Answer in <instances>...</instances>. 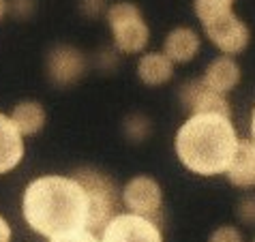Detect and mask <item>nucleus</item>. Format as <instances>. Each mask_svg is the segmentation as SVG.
Returning <instances> with one entry per match:
<instances>
[{
    "mask_svg": "<svg viewBox=\"0 0 255 242\" xmlns=\"http://www.w3.org/2000/svg\"><path fill=\"white\" fill-rule=\"evenodd\" d=\"M22 219L28 230L47 240L86 230V191L73 174L39 176L26 184L22 193Z\"/></svg>",
    "mask_w": 255,
    "mask_h": 242,
    "instance_id": "1",
    "label": "nucleus"
},
{
    "mask_svg": "<svg viewBox=\"0 0 255 242\" xmlns=\"http://www.w3.org/2000/svg\"><path fill=\"white\" fill-rule=\"evenodd\" d=\"M238 144L232 118L223 114H191L174 135V152L182 167L204 178L228 172Z\"/></svg>",
    "mask_w": 255,
    "mask_h": 242,
    "instance_id": "2",
    "label": "nucleus"
},
{
    "mask_svg": "<svg viewBox=\"0 0 255 242\" xmlns=\"http://www.w3.org/2000/svg\"><path fill=\"white\" fill-rule=\"evenodd\" d=\"M73 176L80 180V184L86 191L88 197V225L86 230L93 234H101L105 225L116 215H120V202L123 195L116 187V182L110 178V174L101 172L97 167H80Z\"/></svg>",
    "mask_w": 255,
    "mask_h": 242,
    "instance_id": "3",
    "label": "nucleus"
},
{
    "mask_svg": "<svg viewBox=\"0 0 255 242\" xmlns=\"http://www.w3.org/2000/svg\"><path fill=\"white\" fill-rule=\"evenodd\" d=\"M108 26L112 30V41L120 54H139L150 41V28H148L144 13L135 2L120 0L108 6L105 13Z\"/></svg>",
    "mask_w": 255,
    "mask_h": 242,
    "instance_id": "4",
    "label": "nucleus"
},
{
    "mask_svg": "<svg viewBox=\"0 0 255 242\" xmlns=\"http://www.w3.org/2000/svg\"><path fill=\"white\" fill-rule=\"evenodd\" d=\"M88 58L80 47L69 43L54 45L45 56V75L52 86L71 88L86 75Z\"/></svg>",
    "mask_w": 255,
    "mask_h": 242,
    "instance_id": "5",
    "label": "nucleus"
},
{
    "mask_svg": "<svg viewBox=\"0 0 255 242\" xmlns=\"http://www.w3.org/2000/svg\"><path fill=\"white\" fill-rule=\"evenodd\" d=\"M123 195V204L127 212L133 215L152 219V221H161V212H163V189L161 184L148 174H137L133 176L129 182L125 184V189L120 191Z\"/></svg>",
    "mask_w": 255,
    "mask_h": 242,
    "instance_id": "6",
    "label": "nucleus"
},
{
    "mask_svg": "<svg viewBox=\"0 0 255 242\" xmlns=\"http://www.w3.org/2000/svg\"><path fill=\"white\" fill-rule=\"evenodd\" d=\"M204 34L221 54L236 56L243 54L251 41V30L234 11H228L210 22L202 24Z\"/></svg>",
    "mask_w": 255,
    "mask_h": 242,
    "instance_id": "7",
    "label": "nucleus"
},
{
    "mask_svg": "<svg viewBox=\"0 0 255 242\" xmlns=\"http://www.w3.org/2000/svg\"><path fill=\"white\" fill-rule=\"evenodd\" d=\"M99 238L101 242H163V234L157 221L120 212L105 225Z\"/></svg>",
    "mask_w": 255,
    "mask_h": 242,
    "instance_id": "8",
    "label": "nucleus"
},
{
    "mask_svg": "<svg viewBox=\"0 0 255 242\" xmlns=\"http://www.w3.org/2000/svg\"><path fill=\"white\" fill-rule=\"evenodd\" d=\"M178 99H180L182 108L189 112V116L191 114H223V116L232 118V108L225 95L210 88L202 77L182 84Z\"/></svg>",
    "mask_w": 255,
    "mask_h": 242,
    "instance_id": "9",
    "label": "nucleus"
},
{
    "mask_svg": "<svg viewBox=\"0 0 255 242\" xmlns=\"http://www.w3.org/2000/svg\"><path fill=\"white\" fill-rule=\"evenodd\" d=\"M26 154L24 135L13 124L11 116L0 112V176L11 174L19 167Z\"/></svg>",
    "mask_w": 255,
    "mask_h": 242,
    "instance_id": "10",
    "label": "nucleus"
},
{
    "mask_svg": "<svg viewBox=\"0 0 255 242\" xmlns=\"http://www.w3.org/2000/svg\"><path fill=\"white\" fill-rule=\"evenodd\" d=\"M163 54L174 65H187L200 54V34L189 26H178L167 32L163 41Z\"/></svg>",
    "mask_w": 255,
    "mask_h": 242,
    "instance_id": "11",
    "label": "nucleus"
},
{
    "mask_svg": "<svg viewBox=\"0 0 255 242\" xmlns=\"http://www.w3.org/2000/svg\"><path fill=\"white\" fill-rule=\"evenodd\" d=\"M240 77H243V71H240L238 62L234 60V56L221 54V56H217L215 60L208 62L202 80L206 82L210 88H215L217 92L228 95V92H232L240 84Z\"/></svg>",
    "mask_w": 255,
    "mask_h": 242,
    "instance_id": "12",
    "label": "nucleus"
},
{
    "mask_svg": "<svg viewBox=\"0 0 255 242\" xmlns=\"http://www.w3.org/2000/svg\"><path fill=\"white\" fill-rule=\"evenodd\" d=\"M135 73H137V80L144 86L157 88L167 84L174 77V62L163 52H146L139 56Z\"/></svg>",
    "mask_w": 255,
    "mask_h": 242,
    "instance_id": "13",
    "label": "nucleus"
},
{
    "mask_svg": "<svg viewBox=\"0 0 255 242\" xmlns=\"http://www.w3.org/2000/svg\"><path fill=\"white\" fill-rule=\"evenodd\" d=\"M228 180L238 189L255 187V141H240L238 150L225 172Z\"/></svg>",
    "mask_w": 255,
    "mask_h": 242,
    "instance_id": "14",
    "label": "nucleus"
},
{
    "mask_svg": "<svg viewBox=\"0 0 255 242\" xmlns=\"http://www.w3.org/2000/svg\"><path fill=\"white\" fill-rule=\"evenodd\" d=\"M9 116L24 137H34L37 133L43 131L47 122V112L43 103L34 101V99H24V101L15 103V108L11 110Z\"/></svg>",
    "mask_w": 255,
    "mask_h": 242,
    "instance_id": "15",
    "label": "nucleus"
},
{
    "mask_svg": "<svg viewBox=\"0 0 255 242\" xmlns=\"http://www.w3.org/2000/svg\"><path fill=\"white\" fill-rule=\"evenodd\" d=\"M234 2L236 0H193V11L200 24H206L223 13L234 11Z\"/></svg>",
    "mask_w": 255,
    "mask_h": 242,
    "instance_id": "16",
    "label": "nucleus"
},
{
    "mask_svg": "<svg viewBox=\"0 0 255 242\" xmlns=\"http://www.w3.org/2000/svg\"><path fill=\"white\" fill-rule=\"evenodd\" d=\"M150 133H152V124H150V118L148 116H144V114H131V116H127V120H125L127 139L139 144V141H146L150 137Z\"/></svg>",
    "mask_w": 255,
    "mask_h": 242,
    "instance_id": "17",
    "label": "nucleus"
},
{
    "mask_svg": "<svg viewBox=\"0 0 255 242\" xmlns=\"http://www.w3.org/2000/svg\"><path fill=\"white\" fill-rule=\"evenodd\" d=\"M208 242H245V236L236 225H221L208 236Z\"/></svg>",
    "mask_w": 255,
    "mask_h": 242,
    "instance_id": "18",
    "label": "nucleus"
},
{
    "mask_svg": "<svg viewBox=\"0 0 255 242\" xmlns=\"http://www.w3.org/2000/svg\"><path fill=\"white\" fill-rule=\"evenodd\" d=\"M9 13L17 19H28L37 13V0H9Z\"/></svg>",
    "mask_w": 255,
    "mask_h": 242,
    "instance_id": "19",
    "label": "nucleus"
},
{
    "mask_svg": "<svg viewBox=\"0 0 255 242\" xmlns=\"http://www.w3.org/2000/svg\"><path fill=\"white\" fill-rule=\"evenodd\" d=\"M236 215L240 219V223L245 225H255V195H245L238 202Z\"/></svg>",
    "mask_w": 255,
    "mask_h": 242,
    "instance_id": "20",
    "label": "nucleus"
},
{
    "mask_svg": "<svg viewBox=\"0 0 255 242\" xmlns=\"http://www.w3.org/2000/svg\"><path fill=\"white\" fill-rule=\"evenodd\" d=\"M49 242H101V238L93 234L90 230H80V232H71L65 236H56L49 238Z\"/></svg>",
    "mask_w": 255,
    "mask_h": 242,
    "instance_id": "21",
    "label": "nucleus"
},
{
    "mask_svg": "<svg viewBox=\"0 0 255 242\" xmlns=\"http://www.w3.org/2000/svg\"><path fill=\"white\" fill-rule=\"evenodd\" d=\"M108 6L110 4L105 2V0H82L80 11L86 17H99V15H105V13H108Z\"/></svg>",
    "mask_w": 255,
    "mask_h": 242,
    "instance_id": "22",
    "label": "nucleus"
},
{
    "mask_svg": "<svg viewBox=\"0 0 255 242\" xmlns=\"http://www.w3.org/2000/svg\"><path fill=\"white\" fill-rule=\"evenodd\" d=\"M13 238V232H11V225L2 215H0V242H11Z\"/></svg>",
    "mask_w": 255,
    "mask_h": 242,
    "instance_id": "23",
    "label": "nucleus"
},
{
    "mask_svg": "<svg viewBox=\"0 0 255 242\" xmlns=\"http://www.w3.org/2000/svg\"><path fill=\"white\" fill-rule=\"evenodd\" d=\"M6 13H9V0H0V22L4 19Z\"/></svg>",
    "mask_w": 255,
    "mask_h": 242,
    "instance_id": "24",
    "label": "nucleus"
},
{
    "mask_svg": "<svg viewBox=\"0 0 255 242\" xmlns=\"http://www.w3.org/2000/svg\"><path fill=\"white\" fill-rule=\"evenodd\" d=\"M251 139L255 141V110H253V116H251Z\"/></svg>",
    "mask_w": 255,
    "mask_h": 242,
    "instance_id": "25",
    "label": "nucleus"
},
{
    "mask_svg": "<svg viewBox=\"0 0 255 242\" xmlns=\"http://www.w3.org/2000/svg\"><path fill=\"white\" fill-rule=\"evenodd\" d=\"M253 242H255V240H253Z\"/></svg>",
    "mask_w": 255,
    "mask_h": 242,
    "instance_id": "26",
    "label": "nucleus"
}]
</instances>
